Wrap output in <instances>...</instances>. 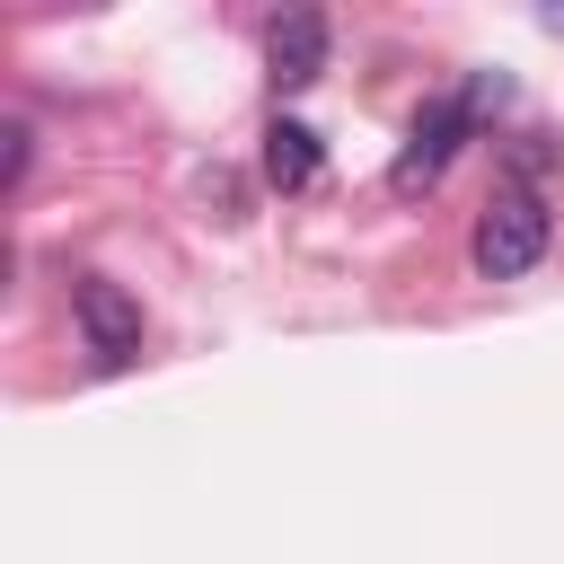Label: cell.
<instances>
[{
    "instance_id": "4",
    "label": "cell",
    "mask_w": 564,
    "mask_h": 564,
    "mask_svg": "<svg viewBox=\"0 0 564 564\" xmlns=\"http://www.w3.org/2000/svg\"><path fill=\"white\" fill-rule=\"evenodd\" d=\"M264 70H273V88H308L326 70V18L317 9H282L264 26Z\"/></svg>"
},
{
    "instance_id": "5",
    "label": "cell",
    "mask_w": 564,
    "mask_h": 564,
    "mask_svg": "<svg viewBox=\"0 0 564 564\" xmlns=\"http://www.w3.org/2000/svg\"><path fill=\"white\" fill-rule=\"evenodd\" d=\"M264 176H273L282 194H300V185H317V132L282 115V123L264 132Z\"/></svg>"
},
{
    "instance_id": "2",
    "label": "cell",
    "mask_w": 564,
    "mask_h": 564,
    "mask_svg": "<svg viewBox=\"0 0 564 564\" xmlns=\"http://www.w3.org/2000/svg\"><path fill=\"white\" fill-rule=\"evenodd\" d=\"M476 106H485V79H467L458 97H432L423 115H414V132H405V150H397V167H388V185L397 194H423V185H441V167L467 150V132H476Z\"/></svg>"
},
{
    "instance_id": "1",
    "label": "cell",
    "mask_w": 564,
    "mask_h": 564,
    "mask_svg": "<svg viewBox=\"0 0 564 564\" xmlns=\"http://www.w3.org/2000/svg\"><path fill=\"white\" fill-rule=\"evenodd\" d=\"M546 247H555V212H546L529 185H502V194L476 212V229H467V256H476L485 282H520V273H538Z\"/></svg>"
},
{
    "instance_id": "3",
    "label": "cell",
    "mask_w": 564,
    "mask_h": 564,
    "mask_svg": "<svg viewBox=\"0 0 564 564\" xmlns=\"http://www.w3.org/2000/svg\"><path fill=\"white\" fill-rule=\"evenodd\" d=\"M70 317H79V335H88L97 370H123V361L141 352V300H132L123 282L79 273V282H70Z\"/></svg>"
}]
</instances>
